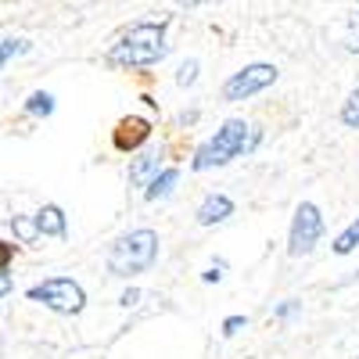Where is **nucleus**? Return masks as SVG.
<instances>
[{"instance_id":"nucleus-17","label":"nucleus","mask_w":359,"mask_h":359,"mask_svg":"<svg viewBox=\"0 0 359 359\" xmlns=\"http://www.w3.org/2000/svg\"><path fill=\"white\" fill-rule=\"evenodd\" d=\"M198 79V62H184V65H180V72H176V83L180 86H191Z\"/></svg>"},{"instance_id":"nucleus-23","label":"nucleus","mask_w":359,"mask_h":359,"mask_svg":"<svg viewBox=\"0 0 359 359\" xmlns=\"http://www.w3.org/2000/svg\"><path fill=\"white\" fill-rule=\"evenodd\" d=\"M180 8H201V4H219V0H176Z\"/></svg>"},{"instance_id":"nucleus-24","label":"nucleus","mask_w":359,"mask_h":359,"mask_svg":"<svg viewBox=\"0 0 359 359\" xmlns=\"http://www.w3.org/2000/svg\"><path fill=\"white\" fill-rule=\"evenodd\" d=\"M298 309V302H284V306H277V316H291Z\"/></svg>"},{"instance_id":"nucleus-9","label":"nucleus","mask_w":359,"mask_h":359,"mask_svg":"<svg viewBox=\"0 0 359 359\" xmlns=\"http://www.w3.org/2000/svg\"><path fill=\"white\" fill-rule=\"evenodd\" d=\"M158 169H162V151H140V155L130 162V184H133V187H147Z\"/></svg>"},{"instance_id":"nucleus-25","label":"nucleus","mask_w":359,"mask_h":359,"mask_svg":"<svg viewBox=\"0 0 359 359\" xmlns=\"http://www.w3.org/2000/svg\"><path fill=\"white\" fill-rule=\"evenodd\" d=\"M0 273H4V269H0Z\"/></svg>"},{"instance_id":"nucleus-8","label":"nucleus","mask_w":359,"mask_h":359,"mask_svg":"<svg viewBox=\"0 0 359 359\" xmlns=\"http://www.w3.org/2000/svg\"><path fill=\"white\" fill-rule=\"evenodd\" d=\"M230 216H233V201L226 194H208L194 212L198 226H216V223H226Z\"/></svg>"},{"instance_id":"nucleus-16","label":"nucleus","mask_w":359,"mask_h":359,"mask_svg":"<svg viewBox=\"0 0 359 359\" xmlns=\"http://www.w3.org/2000/svg\"><path fill=\"white\" fill-rule=\"evenodd\" d=\"M341 43H345V50H348V54H359V11H355V15H348Z\"/></svg>"},{"instance_id":"nucleus-1","label":"nucleus","mask_w":359,"mask_h":359,"mask_svg":"<svg viewBox=\"0 0 359 359\" xmlns=\"http://www.w3.org/2000/svg\"><path fill=\"white\" fill-rule=\"evenodd\" d=\"M165 29L169 22H137L130 25L123 36H118L108 50V62L111 65H123V69H147L165 57L169 43H165Z\"/></svg>"},{"instance_id":"nucleus-6","label":"nucleus","mask_w":359,"mask_h":359,"mask_svg":"<svg viewBox=\"0 0 359 359\" xmlns=\"http://www.w3.org/2000/svg\"><path fill=\"white\" fill-rule=\"evenodd\" d=\"M277 65H269V62H255V65H245L241 72H233L226 83H223V101H248L255 94H262L266 86H273L277 83Z\"/></svg>"},{"instance_id":"nucleus-19","label":"nucleus","mask_w":359,"mask_h":359,"mask_svg":"<svg viewBox=\"0 0 359 359\" xmlns=\"http://www.w3.org/2000/svg\"><path fill=\"white\" fill-rule=\"evenodd\" d=\"M241 327H248V316H230V320L223 323V334H226V338H233L237 331H241Z\"/></svg>"},{"instance_id":"nucleus-4","label":"nucleus","mask_w":359,"mask_h":359,"mask_svg":"<svg viewBox=\"0 0 359 359\" xmlns=\"http://www.w3.org/2000/svg\"><path fill=\"white\" fill-rule=\"evenodd\" d=\"M25 298H29V302L47 306L50 313H62V316H76L86 306V291L72 277H50L43 284H33L25 291Z\"/></svg>"},{"instance_id":"nucleus-15","label":"nucleus","mask_w":359,"mask_h":359,"mask_svg":"<svg viewBox=\"0 0 359 359\" xmlns=\"http://www.w3.org/2000/svg\"><path fill=\"white\" fill-rule=\"evenodd\" d=\"M341 123L348 126V130H359V86L348 94V101L341 104Z\"/></svg>"},{"instance_id":"nucleus-2","label":"nucleus","mask_w":359,"mask_h":359,"mask_svg":"<svg viewBox=\"0 0 359 359\" xmlns=\"http://www.w3.org/2000/svg\"><path fill=\"white\" fill-rule=\"evenodd\" d=\"M255 140H259V137L252 133V126L245 123V118H226V123H223V126H219V130H216V133L194 151L191 169H194V172H208V169L230 165L233 158L248 155Z\"/></svg>"},{"instance_id":"nucleus-11","label":"nucleus","mask_w":359,"mask_h":359,"mask_svg":"<svg viewBox=\"0 0 359 359\" xmlns=\"http://www.w3.org/2000/svg\"><path fill=\"white\" fill-rule=\"evenodd\" d=\"M176 180H180V169H158L155 176H151V184L144 187V198L147 201H158V198H169L172 194V187H176Z\"/></svg>"},{"instance_id":"nucleus-14","label":"nucleus","mask_w":359,"mask_h":359,"mask_svg":"<svg viewBox=\"0 0 359 359\" xmlns=\"http://www.w3.org/2000/svg\"><path fill=\"white\" fill-rule=\"evenodd\" d=\"M29 47H33L29 40H0V72H4V65L15 62L18 54H25Z\"/></svg>"},{"instance_id":"nucleus-10","label":"nucleus","mask_w":359,"mask_h":359,"mask_svg":"<svg viewBox=\"0 0 359 359\" xmlns=\"http://www.w3.org/2000/svg\"><path fill=\"white\" fill-rule=\"evenodd\" d=\"M33 223H36V230H40L43 237H65V233H69L65 212H62L57 205H43L40 212L33 216Z\"/></svg>"},{"instance_id":"nucleus-5","label":"nucleus","mask_w":359,"mask_h":359,"mask_svg":"<svg viewBox=\"0 0 359 359\" xmlns=\"http://www.w3.org/2000/svg\"><path fill=\"white\" fill-rule=\"evenodd\" d=\"M323 237V212L313 201H302L294 208V219H291V233H287V255L291 259H302L309 255Z\"/></svg>"},{"instance_id":"nucleus-3","label":"nucleus","mask_w":359,"mask_h":359,"mask_svg":"<svg viewBox=\"0 0 359 359\" xmlns=\"http://www.w3.org/2000/svg\"><path fill=\"white\" fill-rule=\"evenodd\" d=\"M155 259H158V233L140 226V230L123 233L111 245L108 269H111V277H137V273H144V269H151Z\"/></svg>"},{"instance_id":"nucleus-20","label":"nucleus","mask_w":359,"mask_h":359,"mask_svg":"<svg viewBox=\"0 0 359 359\" xmlns=\"http://www.w3.org/2000/svg\"><path fill=\"white\" fill-rule=\"evenodd\" d=\"M118 302H123L126 309H130V306H137V302H140V291H137V287H130V291H123V298H118Z\"/></svg>"},{"instance_id":"nucleus-7","label":"nucleus","mask_w":359,"mask_h":359,"mask_svg":"<svg viewBox=\"0 0 359 359\" xmlns=\"http://www.w3.org/2000/svg\"><path fill=\"white\" fill-rule=\"evenodd\" d=\"M147 137H151V123H147V118H137V115L123 118V123L115 126V147L118 151H137Z\"/></svg>"},{"instance_id":"nucleus-18","label":"nucleus","mask_w":359,"mask_h":359,"mask_svg":"<svg viewBox=\"0 0 359 359\" xmlns=\"http://www.w3.org/2000/svg\"><path fill=\"white\" fill-rule=\"evenodd\" d=\"M15 230H18V237H22V241H25V245H29V241H33V237L40 233L33 219H15Z\"/></svg>"},{"instance_id":"nucleus-13","label":"nucleus","mask_w":359,"mask_h":359,"mask_svg":"<svg viewBox=\"0 0 359 359\" xmlns=\"http://www.w3.org/2000/svg\"><path fill=\"white\" fill-rule=\"evenodd\" d=\"M355 248H359V219L348 223V226L334 237V255H348V252H355Z\"/></svg>"},{"instance_id":"nucleus-12","label":"nucleus","mask_w":359,"mask_h":359,"mask_svg":"<svg viewBox=\"0 0 359 359\" xmlns=\"http://www.w3.org/2000/svg\"><path fill=\"white\" fill-rule=\"evenodd\" d=\"M25 111L36 115V118H47V115H54V97L47 94V90H36V94H29Z\"/></svg>"},{"instance_id":"nucleus-21","label":"nucleus","mask_w":359,"mask_h":359,"mask_svg":"<svg viewBox=\"0 0 359 359\" xmlns=\"http://www.w3.org/2000/svg\"><path fill=\"white\" fill-rule=\"evenodd\" d=\"M219 269H223V262H219V266H212V269H205V273H201V280H205V284H216V280L223 277Z\"/></svg>"},{"instance_id":"nucleus-22","label":"nucleus","mask_w":359,"mask_h":359,"mask_svg":"<svg viewBox=\"0 0 359 359\" xmlns=\"http://www.w3.org/2000/svg\"><path fill=\"white\" fill-rule=\"evenodd\" d=\"M11 287H15V280H11L8 273H0V298H4V294H11Z\"/></svg>"}]
</instances>
